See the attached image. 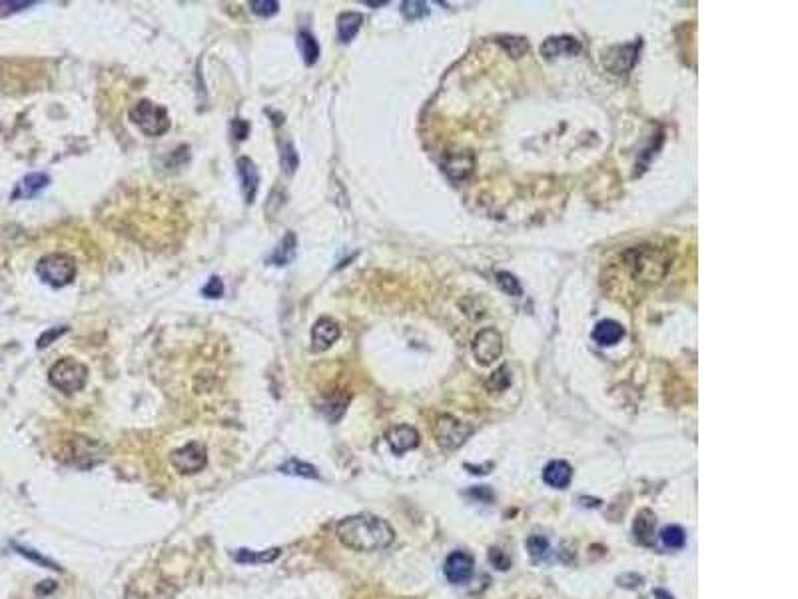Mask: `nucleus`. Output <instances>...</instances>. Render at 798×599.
Returning <instances> with one entry per match:
<instances>
[{"mask_svg": "<svg viewBox=\"0 0 798 599\" xmlns=\"http://www.w3.org/2000/svg\"><path fill=\"white\" fill-rule=\"evenodd\" d=\"M280 548H271L266 551H255V550H238L234 553V559L238 564H250V566H260V564H271L278 559L280 555Z\"/></svg>", "mask_w": 798, "mask_h": 599, "instance_id": "21", "label": "nucleus"}, {"mask_svg": "<svg viewBox=\"0 0 798 599\" xmlns=\"http://www.w3.org/2000/svg\"><path fill=\"white\" fill-rule=\"evenodd\" d=\"M296 250H298V238H296L294 232H287L286 238L275 248L270 262L275 264V266H286V264H289L291 260L296 258Z\"/></svg>", "mask_w": 798, "mask_h": 599, "instance_id": "23", "label": "nucleus"}, {"mask_svg": "<svg viewBox=\"0 0 798 599\" xmlns=\"http://www.w3.org/2000/svg\"><path fill=\"white\" fill-rule=\"evenodd\" d=\"M232 132H234V136H236L238 140H244V138L248 136V132H250V124H248L246 120H241V118H236V120L232 122Z\"/></svg>", "mask_w": 798, "mask_h": 599, "instance_id": "39", "label": "nucleus"}, {"mask_svg": "<svg viewBox=\"0 0 798 599\" xmlns=\"http://www.w3.org/2000/svg\"><path fill=\"white\" fill-rule=\"evenodd\" d=\"M387 444L393 454L403 455L419 446V434L411 425H396L387 432Z\"/></svg>", "mask_w": 798, "mask_h": 599, "instance_id": "12", "label": "nucleus"}, {"mask_svg": "<svg viewBox=\"0 0 798 599\" xmlns=\"http://www.w3.org/2000/svg\"><path fill=\"white\" fill-rule=\"evenodd\" d=\"M661 539L663 543L670 548V550H681L685 546L686 534L681 525H667L663 532H661Z\"/></svg>", "mask_w": 798, "mask_h": 599, "instance_id": "26", "label": "nucleus"}, {"mask_svg": "<svg viewBox=\"0 0 798 599\" xmlns=\"http://www.w3.org/2000/svg\"><path fill=\"white\" fill-rule=\"evenodd\" d=\"M471 350L481 366H491L503 354V338L493 328H485L473 338Z\"/></svg>", "mask_w": 798, "mask_h": 599, "instance_id": "8", "label": "nucleus"}, {"mask_svg": "<svg viewBox=\"0 0 798 599\" xmlns=\"http://www.w3.org/2000/svg\"><path fill=\"white\" fill-rule=\"evenodd\" d=\"M130 120L142 130L146 136H162L170 130L168 110L150 100H140L130 110Z\"/></svg>", "mask_w": 798, "mask_h": 599, "instance_id": "5", "label": "nucleus"}, {"mask_svg": "<svg viewBox=\"0 0 798 599\" xmlns=\"http://www.w3.org/2000/svg\"><path fill=\"white\" fill-rule=\"evenodd\" d=\"M571 480H573V468L563 459L549 462L543 470V482L555 489H565L571 484Z\"/></svg>", "mask_w": 798, "mask_h": 599, "instance_id": "16", "label": "nucleus"}, {"mask_svg": "<svg viewBox=\"0 0 798 599\" xmlns=\"http://www.w3.org/2000/svg\"><path fill=\"white\" fill-rule=\"evenodd\" d=\"M401 12H403V17L405 18L415 20V18L425 17L430 10H427V4H425V2L409 0V2H403V4H401Z\"/></svg>", "mask_w": 798, "mask_h": 599, "instance_id": "33", "label": "nucleus"}, {"mask_svg": "<svg viewBox=\"0 0 798 599\" xmlns=\"http://www.w3.org/2000/svg\"><path fill=\"white\" fill-rule=\"evenodd\" d=\"M638 49L640 44H625V47L611 49L605 54V66L615 74H625L637 62Z\"/></svg>", "mask_w": 798, "mask_h": 599, "instance_id": "10", "label": "nucleus"}, {"mask_svg": "<svg viewBox=\"0 0 798 599\" xmlns=\"http://www.w3.org/2000/svg\"><path fill=\"white\" fill-rule=\"evenodd\" d=\"M48 380L64 394H76L88 382V368L74 357H62L50 368Z\"/></svg>", "mask_w": 798, "mask_h": 599, "instance_id": "3", "label": "nucleus"}, {"mask_svg": "<svg viewBox=\"0 0 798 599\" xmlns=\"http://www.w3.org/2000/svg\"><path fill=\"white\" fill-rule=\"evenodd\" d=\"M170 464L178 473L182 475H192V473H198L206 468L207 464V454L206 448L200 444V441H192L186 444L182 448L174 450L170 454Z\"/></svg>", "mask_w": 798, "mask_h": 599, "instance_id": "7", "label": "nucleus"}, {"mask_svg": "<svg viewBox=\"0 0 798 599\" xmlns=\"http://www.w3.org/2000/svg\"><path fill=\"white\" fill-rule=\"evenodd\" d=\"M335 535L353 551H382L389 548L396 539V532L389 521L373 514H357L341 519L335 528Z\"/></svg>", "mask_w": 798, "mask_h": 599, "instance_id": "1", "label": "nucleus"}, {"mask_svg": "<svg viewBox=\"0 0 798 599\" xmlns=\"http://www.w3.org/2000/svg\"><path fill=\"white\" fill-rule=\"evenodd\" d=\"M68 332V328L66 326H58V328H50V330H46L40 338H38V341H36V348H46V346H50L52 341L56 340V338H60L62 334H66Z\"/></svg>", "mask_w": 798, "mask_h": 599, "instance_id": "35", "label": "nucleus"}, {"mask_svg": "<svg viewBox=\"0 0 798 599\" xmlns=\"http://www.w3.org/2000/svg\"><path fill=\"white\" fill-rule=\"evenodd\" d=\"M525 546L535 559H543L547 555V551H549V541L543 535H531L525 541Z\"/></svg>", "mask_w": 798, "mask_h": 599, "instance_id": "30", "label": "nucleus"}, {"mask_svg": "<svg viewBox=\"0 0 798 599\" xmlns=\"http://www.w3.org/2000/svg\"><path fill=\"white\" fill-rule=\"evenodd\" d=\"M250 8L254 10L257 17L270 18L273 17V15H278V10H280V2H275V0H252V2H250Z\"/></svg>", "mask_w": 798, "mask_h": 599, "instance_id": "31", "label": "nucleus"}, {"mask_svg": "<svg viewBox=\"0 0 798 599\" xmlns=\"http://www.w3.org/2000/svg\"><path fill=\"white\" fill-rule=\"evenodd\" d=\"M36 274L46 282L48 286L62 288L68 286L74 276H76V262L68 254H46L44 258L38 260L36 264Z\"/></svg>", "mask_w": 798, "mask_h": 599, "instance_id": "4", "label": "nucleus"}, {"mask_svg": "<svg viewBox=\"0 0 798 599\" xmlns=\"http://www.w3.org/2000/svg\"><path fill=\"white\" fill-rule=\"evenodd\" d=\"M509 384H511L509 370H507L505 366H501V368H499L495 373H491V378L487 380V389H489L491 394H499V391H505Z\"/></svg>", "mask_w": 798, "mask_h": 599, "instance_id": "28", "label": "nucleus"}, {"mask_svg": "<svg viewBox=\"0 0 798 599\" xmlns=\"http://www.w3.org/2000/svg\"><path fill=\"white\" fill-rule=\"evenodd\" d=\"M443 573L451 583L467 582L473 573V557L465 551H453L445 559Z\"/></svg>", "mask_w": 798, "mask_h": 599, "instance_id": "11", "label": "nucleus"}, {"mask_svg": "<svg viewBox=\"0 0 798 599\" xmlns=\"http://www.w3.org/2000/svg\"><path fill=\"white\" fill-rule=\"evenodd\" d=\"M627 260V266L631 268V272L638 280H647V282H656L661 280L663 276L667 274L669 270V258L654 250L651 246H637L633 250H629L625 254Z\"/></svg>", "mask_w": 798, "mask_h": 599, "instance_id": "2", "label": "nucleus"}, {"mask_svg": "<svg viewBox=\"0 0 798 599\" xmlns=\"http://www.w3.org/2000/svg\"><path fill=\"white\" fill-rule=\"evenodd\" d=\"M72 464L78 466V468H90L96 466L98 462L104 459V448L94 441V439H88V437L76 436L72 439Z\"/></svg>", "mask_w": 798, "mask_h": 599, "instance_id": "9", "label": "nucleus"}, {"mask_svg": "<svg viewBox=\"0 0 798 599\" xmlns=\"http://www.w3.org/2000/svg\"><path fill=\"white\" fill-rule=\"evenodd\" d=\"M497 284H499L501 290L505 292V294H509V296H521V292H523L519 280L513 274H509V272H497Z\"/></svg>", "mask_w": 798, "mask_h": 599, "instance_id": "29", "label": "nucleus"}, {"mask_svg": "<svg viewBox=\"0 0 798 599\" xmlns=\"http://www.w3.org/2000/svg\"><path fill=\"white\" fill-rule=\"evenodd\" d=\"M445 174L453 180H465L475 168L473 154L469 152H455L445 160Z\"/></svg>", "mask_w": 798, "mask_h": 599, "instance_id": "17", "label": "nucleus"}, {"mask_svg": "<svg viewBox=\"0 0 798 599\" xmlns=\"http://www.w3.org/2000/svg\"><path fill=\"white\" fill-rule=\"evenodd\" d=\"M280 164H282V168H284L286 174H294V172H296V168H298V164H300V158H298V152H296V148L291 146V142H286V144L282 146Z\"/></svg>", "mask_w": 798, "mask_h": 599, "instance_id": "27", "label": "nucleus"}, {"mask_svg": "<svg viewBox=\"0 0 798 599\" xmlns=\"http://www.w3.org/2000/svg\"><path fill=\"white\" fill-rule=\"evenodd\" d=\"M489 559H491V564H493L497 569H509L511 567V559L507 557V553L503 550H499V548H491V551H489Z\"/></svg>", "mask_w": 798, "mask_h": 599, "instance_id": "37", "label": "nucleus"}, {"mask_svg": "<svg viewBox=\"0 0 798 599\" xmlns=\"http://www.w3.org/2000/svg\"><path fill=\"white\" fill-rule=\"evenodd\" d=\"M362 22L364 17L359 12H343L341 17L337 18V34H339V40L341 42H350L353 40V36L359 33L362 28Z\"/></svg>", "mask_w": 798, "mask_h": 599, "instance_id": "22", "label": "nucleus"}, {"mask_svg": "<svg viewBox=\"0 0 798 599\" xmlns=\"http://www.w3.org/2000/svg\"><path fill=\"white\" fill-rule=\"evenodd\" d=\"M654 598L656 599H674L672 596H670L669 591H665V589H654Z\"/></svg>", "mask_w": 798, "mask_h": 599, "instance_id": "40", "label": "nucleus"}, {"mask_svg": "<svg viewBox=\"0 0 798 599\" xmlns=\"http://www.w3.org/2000/svg\"><path fill=\"white\" fill-rule=\"evenodd\" d=\"M34 2H0V17H6V15H10V12H18V10H22V8H28V6H32Z\"/></svg>", "mask_w": 798, "mask_h": 599, "instance_id": "38", "label": "nucleus"}, {"mask_svg": "<svg viewBox=\"0 0 798 599\" xmlns=\"http://www.w3.org/2000/svg\"><path fill=\"white\" fill-rule=\"evenodd\" d=\"M15 550L18 551L20 555H24L26 559H31V562H34V564H38V566H44V567H48V569H54V571H60V569H62V567L58 566V564H54L52 559H48V557H44V555L36 553L34 550L22 548V546H15Z\"/></svg>", "mask_w": 798, "mask_h": 599, "instance_id": "32", "label": "nucleus"}, {"mask_svg": "<svg viewBox=\"0 0 798 599\" xmlns=\"http://www.w3.org/2000/svg\"><path fill=\"white\" fill-rule=\"evenodd\" d=\"M581 52V42L575 36H551L541 44V54L545 58L559 56H575Z\"/></svg>", "mask_w": 798, "mask_h": 599, "instance_id": "14", "label": "nucleus"}, {"mask_svg": "<svg viewBox=\"0 0 798 599\" xmlns=\"http://www.w3.org/2000/svg\"><path fill=\"white\" fill-rule=\"evenodd\" d=\"M202 294L206 296V298H220L223 294V284L220 278H216V276H212L210 280H207V284L202 288Z\"/></svg>", "mask_w": 798, "mask_h": 599, "instance_id": "36", "label": "nucleus"}, {"mask_svg": "<svg viewBox=\"0 0 798 599\" xmlns=\"http://www.w3.org/2000/svg\"><path fill=\"white\" fill-rule=\"evenodd\" d=\"M499 42L505 47V49L509 50L511 54L515 56V58H519L523 52H525L527 49H529V44L525 42V38H517V36H511V38H499Z\"/></svg>", "mask_w": 798, "mask_h": 599, "instance_id": "34", "label": "nucleus"}, {"mask_svg": "<svg viewBox=\"0 0 798 599\" xmlns=\"http://www.w3.org/2000/svg\"><path fill=\"white\" fill-rule=\"evenodd\" d=\"M654 528H656V516H654L651 509H640L637 516H635V523H633V534L637 537L638 543H643V546H653Z\"/></svg>", "mask_w": 798, "mask_h": 599, "instance_id": "18", "label": "nucleus"}, {"mask_svg": "<svg viewBox=\"0 0 798 599\" xmlns=\"http://www.w3.org/2000/svg\"><path fill=\"white\" fill-rule=\"evenodd\" d=\"M236 168H238V176L239 182H241L244 196H246V202L252 204L255 200V194H257V186H260V172H257L255 164L248 156L238 158Z\"/></svg>", "mask_w": 798, "mask_h": 599, "instance_id": "15", "label": "nucleus"}, {"mask_svg": "<svg viewBox=\"0 0 798 599\" xmlns=\"http://www.w3.org/2000/svg\"><path fill=\"white\" fill-rule=\"evenodd\" d=\"M622 336H625V328L615 320H603L593 330V338L601 346H615L622 340Z\"/></svg>", "mask_w": 798, "mask_h": 599, "instance_id": "19", "label": "nucleus"}, {"mask_svg": "<svg viewBox=\"0 0 798 599\" xmlns=\"http://www.w3.org/2000/svg\"><path fill=\"white\" fill-rule=\"evenodd\" d=\"M280 471L286 473V475H298V478H309V480H318L319 473L318 470L312 466V464H305L302 459H287L284 466H280Z\"/></svg>", "mask_w": 798, "mask_h": 599, "instance_id": "25", "label": "nucleus"}, {"mask_svg": "<svg viewBox=\"0 0 798 599\" xmlns=\"http://www.w3.org/2000/svg\"><path fill=\"white\" fill-rule=\"evenodd\" d=\"M339 338V326L332 318H319L312 330V350L323 352Z\"/></svg>", "mask_w": 798, "mask_h": 599, "instance_id": "13", "label": "nucleus"}, {"mask_svg": "<svg viewBox=\"0 0 798 599\" xmlns=\"http://www.w3.org/2000/svg\"><path fill=\"white\" fill-rule=\"evenodd\" d=\"M471 434H473V428L459 421L457 418H453V416H439L433 425L435 441L443 452H453V450L461 448L463 444L471 437Z\"/></svg>", "mask_w": 798, "mask_h": 599, "instance_id": "6", "label": "nucleus"}, {"mask_svg": "<svg viewBox=\"0 0 798 599\" xmlns=\"http://www.w3.org/2000/svg\"><path fill=\"white\" fill-rule=\"evenodd\" d=\"M48 184H50V176H48V174H42V172L28 174V176H24V178L18 182V186H16L12 198H15V200H18V198H34L40 190H44Z\"/></svg>", "mask_w": 798, "mask_h": 599, "instance_id": "20", "label": "nucleus"}, {"mask_svg": "<svg viewBox=\"0 0 798 599\" xmlns=\"http://www.w3.org/2000/svg\"><path fill=\"white\" fill-rule=\"evenodd\" d=\"M298 49L302 52L303 62L307 66L316 65L319 58V47L314 38V34L307 33V31H300L298 33Z\"/></svg>", "mask_w": 798, "mask_h": 599, "instance_id": "24", "label": "nucleus"}]
</instances>
